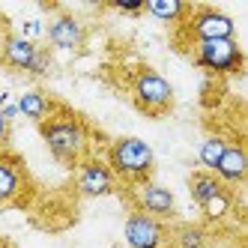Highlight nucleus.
Masks as SVG:
<instances>
[{"label": "nucleus", "mask_w": 248, "mask_h": 248, "mask_svg": "<svg viewBox=\"0 0 248 248\" xmlns=\"http://www.w3.org/2000/svg\"><path fill=\"white\" fill-rule=\"evenodd\" d=\"M39 135L45 140L48 153L66 168H78L87 150H90V126L84 123L81 114H75L69 105H57L42 123H39Z\"/></svg>", "instance_id": "obj_1"}, {"label": "nucleus", "mask_w": 248, "mask_h": 248, "mask_svg": "<svg viewBox=\"0 0 248 248\" xmlns=\"http://www.w3.org/2000/svg\"><path fill=\"white\" fill-rule=\"evenodd\" d=\"M114 180L126 183V186H144V183H153V173H155V155H153V147L140 138H117L111 140L108 147V162Z\"/></svg>", "instance_id": "obj_2"}, {"label": "nucleus", "mask_w": 248, "mask_h": 248, "mask_svg": "<svg viewBox=\"0 0 248 248\" xmlns=\"http://www.w3.org/2000/svg\"><path fill=\"white\" fill-rule=\"evenodd\" d=\"M188 194L191 201L201 206L206 221H221L230 216V209L236 203V194L230 186H224L216 173L209 170H194L188 173Z\"/></svg>", "instance_id": "obj_3"}, {"label": "nucleus", "mask_w": 248, "mask_h": 248, "mask_svg": "<svg viewBox=\"0 0 248 248\" xmlns=\"http://www.w3.org/2000/svg\"><path fill=\"white\" fill-rule=\"evenodd\" d=\"M132 99L135 108L147 117H165L173 111V87L170 81L150 66H140L132 78Z\"/></svg>", "instance_id": "obj_4"}, {"label": "nucleus", "mask_w": 248, "mask_h": 248, "mask_svg": "<svg viewBox=\"0 0 248 248\" xmlns=\"http://www.w3.org/2000/svg\"><path fill=\"white\" fill-rule=\"evenodd\" d=\"M0 60L9 69H18V72L42 78L51 69V51L24 39V36H18V33H6V36L0 39Z\"/></svg>", "instance_id": "obj_5"}, {"label": "nucleus", "mask_w": 248, "mask_h": 248, "mask_svg": "<svg viewBox=\"0 0 248 248\" xmlns=\"http://www.w3.org/2000/svg\"><path fill=\"white\" fill-rule=\"evenodd\" d=\"M186 33L198 42H216V39H236V24L227 12L216 6H191V12L183 21Z\"/></svg>", "instance_id": "obj_6"}, {"label": "nucleus", "mask_w": 248, "mask_h": 248, "mask_svg": "<svg viewBox=\"0 0 248 248\" xmlns=\"http://www.w3.org/2000/svg\"><path fill=\"white\" fill-rule=\"evenodd\" d=\"M194 63L209 69L216 75H242L245 69V51L236 39H216V42H198L194 45Z\"/></svg>", "instance_id": "obj_7"}, {"label": "nucleus", "mask_w": 248, "mask_h": 248, "mask_svg": "<svg viewBox=\"0 0 248 248\" xmlns=\"http://www.w3.org/2000/svg\"><path fill=\"white\" fill-rule=\"evenodd\" d=\"M126 242L129 248H162L168 242V227L140 209H132L126 216Z\"/></svg>", "instance_id": "obj_8"}, {"label": "nucleus", "mask_w": 248, "mask_h": 248, "mask_svg": "<svg viewBox=\"0 0 248 248\" xmlns=\"http://www.w3.org/2000/svg\"><path fill=\"white\" fill-rule=\"evenodd\" d=\"M45 39L54 48H60V51H81L84 42H87V27L75 18L72 12L57 9L54 18L45 24Z\"/></svg>", "instance_id": "obj_9"}, {"label": "nucleus", "mask_w": 248, "mask_h": 248, "mask_svg": "<svg viewBox=\"0 0 248 248\" xmlns=\"http://www.w3.org/2000/svg\"><path fill=\"white\" fill-rule=\"evenodd\" d=\"M75 170H78V191L84 198H108V194H114L117 180H114L111 168L105 165L102 158L87 155Z\"/></svg>", "instance_id": "obj_10"}, {"label": "nucleus", "mask_w": 248, "mask_h": 248, "mask_svg": "<svg viewBox=\"0 0 248 248\" xmlns=\"http://www.w3.org/2000/svg\"><path fill=\"white\" fill-rule=\"evenodd\" d=\"M27 186H30V176L24 162L12 153H0V206L15 203Z\"/></svg>", "instance_id": "obj_11"}, {"label": "nucleus", "mask_w": 248, "mask_h": 248, "mask_svg": "<svg viewBox=\"0 0 248 248\" xmlns=\"http://www.w3.org/2000/svg\"><path fill=\"white\" fill-rule=\"evenodd\" d=\"M135 203H138L140 212H147V216H153V218H158V221L176 216V198H173V191L165 188V186H158V183H144V186H138Z\"/></svg>", "instance_id": "obj_12"}, {"label": "nucleus", "mask_w": 248, "mask_h": 248, "mask_svg": "<svg viewBox=\"0 0 248 248\" xmlns=\"http://www.w3.org/2000/svg\"><path fill=\"white\" fill-rule=\"evenodd\" d=\"M212 173H216L224 186H242L245 183V173H248L245 150L239 144H227L224 155L218 158V165H216V170H212Z\"/></svg>", "instance_id": "obj_13"}, {"label": "nucleus", "mask_w": 248, "mask_h": 248, "mask_svg": "<svg viewBox=\"0 0 248 248\" xmlns=\"http://www.w3.org/2000/svg\"><path fill=\"white\" fill-rule=\"evenodd\" d=\"M57 105H60V102H57L54 96H48L45 90H39V87H36V90L21 93L18 102H15V108H18V114H24L27 120H33V123L39 126V123H42L51 111H54Z\"/></svg>", "instance_id": "obj_14"}, {"label": "nucleus", "mask_w": 248, "mask_h": 248, "mask_svg": "<svg viewBox=\"0 0 248 248\" xmlns=\"http://www.w3.org/2000/svg\"><path fill=\"white\" fill-rule=\"evenodd\" d=\"M144 12L155 15V18L165 21V24H183L186 15L191 12V6L180 3V0H144Z\"/></svg>", "instance_id": "obj_15"}, {"label": "nucleus", "mask_w": 248, "mask_h": 248, "mask_svg": "<svg viewBox=\"0 0 248 248\" xmlns=\"http://www.w3.org/2000/svg\"><path fill=\"white\" fill-rule=\"evenodd\" d=\"M173 245L176 248H209V233H206L203 224H194V221L176 224V230H173Z\"/></svg>", "instance_id": "obj_16"}, {"label": "nucleus", "mask_w": 248, "mask_h": 248, "mask_svg": "<svg viewBox=\"0 0 248 248\" xmlns=\"http://www.w3.org/2000/svg\"><path fill=\"white\" fill-rule=\"evenodd\" d=\"M227 144H230V140H227V138H218V135L206 138L203 144H201V150H198V158H201V165H203V168H206L209 173L216 170V165H218V158L224 155Z\"/></svg>", "instance_id": "obj_17"}, {"label": "nucleus", "mask_w": 248, "mask_h": 248, "mask_svg": "<svg viewBox=\"0 0 248 248\" xmlns=\"http://www.w3.org/2000/svg\"><path fill=\"white\" fill-rule=\"evenodd\" d=\"M114 9H120V12H144V0H135V3H111Z\"/></svg>", "instance_id": "obj_18"}, {"label": "nucleus", "mask_w": 248, "mask_h": 248, "mask_svg": "<svg viewBox=\"0 0 248 248\" xmlns=\"http://www.w3.org/2000/svg\"><path fill=\"white\" fill-rule=\"evenodd\" d=\"M6 138H9V120H6L3 114H0V147L6 144Z\"/></svg>", "instance_id": "obj_19"}, {"label": "nucleus", "mask_w": 248, "mask_h": 248, "mask_svg": "<svg viewBox=\"0 0 248 248\" xmlns=\"http://www.w3.org/2000/svg\"><path fill=\"white\" fill-rule=\"evenodd\" d=\"M0 105H6V93H0Z\"/></svg>", "instance_id": "obj_20"}]
</instances>
